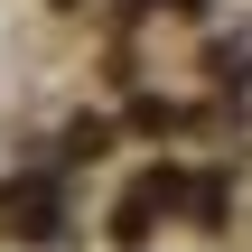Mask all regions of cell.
Returning <instances> with one entry per match:
<instances>
[{
  "label": "cell",
  "mask_w": 252,
  "mask_h": 252,
  "mask_svg": "<svg viewBox=\"0 0 252 252\" xmlns=\"http://www.w3.org/2000/svg\"><path fill=\"white\" fill-rule=\"evenodd\" d=\"M122 9H150V0H122Z\"/></svg>",
  "instance_id": "6da1fadb"
}]
</instances>
